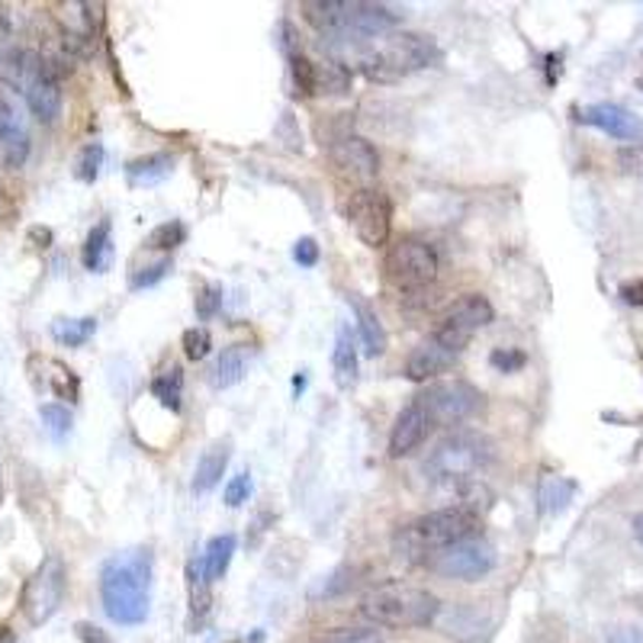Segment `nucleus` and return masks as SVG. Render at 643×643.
Masks as SVG:
<instances>
[{
    "label": "nucleus",
    "instance_id": "f257e3e1",
    "mask_svg": "<svg viewBox=\"0 0 643 643\" xmlns=\"http://www.w3.org/2000/svg\"><path fill=\"white\" fill-rule=\"evenodd\" d=\"M152 573H155V560L148 547L123 550L113 560H106L101 573V599L110 621L133 628L148 618Z\"/></svg>",
    "mask_w": 643,
    "mask_h": 643
},
{
    "label": "nucleus",
    "instance_id": "f03ea898",
    "mask_svg": "<svg viewBox=\"0 0 643 643\" xmlns=\"http://www.w3.org/2000/svg\"><path fill=\"white\" fill-rule=\"evenodd\" d=\"M479 525H483V515H476L474 508L460 506V502L438 508V511H428V515H422L412 525H406L396 535L393 550L403 563H428L444 547L476 538Z\"/></svg>",
    "mask_w": 643,
    "mask_h": 643
},
{
    "label": "nucleus",
    "instance_id": "7ed1b4c3",
    "mask_svg": "<svg viewBox=\"0 0 643 643\" xmlns=\"http://www.w3.org/2000/svg\"><path fill=\"white\" fill-rule=\"evenodd\" d=\"M303 13L319 33L332 39H373L393 33L403 23L393 7L371 0H309Z\"/></svg>",
    "mask_w": 643,
    "mask_h": 643
},
{
    "label": "nucleus",
    "instance_id": "20e7f679",
    "mask_svg": "<svg viewBox=\"0 0 643 643\" xmlns=\"http://www.w3.org/2000/svg\"><path fill=\"white\" fill-rule=\"evenodd\" d=\"M361 614L371 621L373 628H428L440 614V599L428 589L406 585V582H386L371 589L361 599Z\"/></svg>",
    "mask_w": 643,
    "mask_h": 643
},
{
    "label": "nucleus",
    "instance_id": "39448f33",
    "mask_svg": "<svg viewBox=\"0 0 643 643\" xmlns=\"http://www.w3.org/2000/svg\"><path fill=\"white\" fill-rule=\"evenodd\" d=\"M496 447L492 440L479 432H454L440 438L425 460V474L432 483L447 486V489H464L470 483H479V474L492 464Z\"/></svg>",
    "mask_w": 643,
    "mask_h": 643
},
{
    "label": "nucleus",
    "instance_id": "423d86ee",
    "mask_svg": "<svg viewBox=\"0 0 643 643\" xmlns=\"http://www.w3.org/2000/svg\"><path fill=\"white\" fill-rule=\"evenodd\" d=\"M438 59L440 52L435 39L422 33H396L390 35L383 45H376L373 52H367L361 59V69L376 84H393V81H403L415 71L435 65Z\"/></svg>",
    "mask_w": 643,
    "mask_h": 643
},
{
    "label": "nucleus",
    "instance_id": "0eeeda50",
    "mask_svg": "<svg viewBox=\"0 0 643 643\" xmlns=\"http://www.w3.org/2000/svg\"><path fill=\"white\" fill-rule=\"evenodd\" d=\"M383 271H386V280L396 290L415 293V290H425V287H432L438 280L440 258L432 241L406 236L390 245L386 261H383Z\"/></svg>",
    "mask_w": 643,
    "mask_h": 643
},
{
    "label": "nucleus",
    "instance_id": "6e6552de",
    "mask_svg": "<svg viewBox=\"0 0 643 643\" xmlns=\"http://www.w3.org/2000/svg\"><path fill=\"white\" fill-rule=\"evenodd\" d=\"M65 589H69L65 560H62L59 553H49V557L35 567V573L27 579L23 595H20V609L27 614V621H30L33 628L45 624L55 611L62 609Z\"/></svg>",
    "mask_w": 643,
    "mask_h": 643
},
{
    "label": "nucleus",
    "instance_id": "1a4fd4ad",
    "mask_svg": "<svg viewBox=\"0 0 643 643\" xmlns=\"http://www.w3.org/2000/svg\"><path fill=\"white\" fill-rule=\"evenodd\" d=\"M348 226L354 229V236L361 238L367 248H380L390 241L393 232V204L383 190L376 187H361L351 194V200L344 206Z\"/></svg>",
    "mask_w": 643,
    "mask_h": 643
},
{
    "label": "nucleus",
    "instance_id": "9d476101",
    "mask_svg": "<svg viewBox=\"0 0 643 643\" xmlns=\"http://www.w3.org/2000/svg\"><path fill=\"white\" fill-rule=\"evenodd\" d=\"M428 567L435 573L447 575V579H464V582H476L483 575H489L496 570V547L486 538H467L460 543L444 547L440 553H435L428 560Z\"/></svg>",
    "mask_w": 643,
    "mask_h": 643
},
{
    "label": "nucleus",
    "instance_id": "9b49d317",
    "mask_svg": "<svg viewBox=\"0 0 643 643\" xmlns=\"http://www.w3.org/2000/svg\"><path fill=\"white\" fill-rule=\"evenodd\" d=\"M496 319V309L492 303L486 300V297H479V293H467V297H460L457 303L450 305L447 312H444V319H440L438 332H435V339L440 344H447L450 351H464L479 329H486L489 322Z\"/></svg>",
    "mask_w": 643,
    "mask_h": 643
},
{
    "label": "nucleus",
    "instance_id": "f8f14e48",
    "mask_svg": "<svg viewBox=\"0 0 643 643\" xmlns=\"http://www.w3.org/2000/svg\"><path fill=\"white\" fill-rule=\"evenodd\" d=\"M418 400L425 403V408H428V415H432L435 425L464 422V418H470L476 408L483 406L479 390L470 386V383H464V380L435 383V386H428V393H422Z\"/></svg>",
    "mask_w": 643,
    "mask_h": 643
},
{
    "label": "nucleus",
    "instance_id": "ddd939ff",
    "mask_svg": "<svg viewBox=\"0 0 643 643\" xmlns=\"http://www.w3.org/2000/svg\"><path fill=\"white\" fill-rule=\"evenodd\" d=\"M45 74H55V71L33 49H17V45L0 49V84L17 91L20 97H27Z\"/></svg>",
    "mask_w": 643,
    "mask_h": 643
},
{
    "label": "nucleus",
    "instance_id": "4468645a",
    "mask_svg": "<svg viewBox=\"0 0 643 643\" xmlns=\"http://www.w3.org/2000/svg\"><path fill=\"white\" fill-rule=\"evenodd\" d=\"M332 162L344 177L357 180L361 187H367L380 174V152L364 136L335 138L332 142Z\"/></svg>",
    "mask_w": 643,
    "mask_h": 643
},
{
    "label": "nucleus",
    "instance_id": "2eb2a0df",
    "mask_svg": "<svg viewBox=\"0 0 643 643\" xmlns=\"http://www.w3.org/2000/svg\"><path fill=\"white\" fill-rule=\"evenodd\" d=\"M435 422L428 415L425 403L415 396L393 422V432H390V457H408L412 450H418L425 438L432 435Z\"/></svg>",
    "mask_w": 643,
    "mask_h": 643
},
{
    "label": "nucleus",
    "instance_id": "dca6fc26",
    "mask_svg": "<svg viewBox=\"0 0 643 643\" xmlns=\"http://www.w3.org/2000/svg\"><path fill=\"white\" fill-rule=\"evenodd\" d=\"M582 123L602 129L605 136L618 138V142H637L643 138V120L637 113H631L621 103H592L579 113Z\"/></svg>",
    "mask_w": 643,
    "mask_h": 643
},
{
    "label": "nucleus",
    "instance_id": "f3484780",
    "mask_svg": "<svg viewBox=\"0 0 643 643\" xmlns=\"http://www.w3.org/2000/svg\"><path fill=\"white\" fill-rule=\"evenodd\" d=\"M30 158V133L23 116L13 110V103L0 97V165L7 170H17Z\"/></svg>",
    "mask_w": 643,
    "mask_h": 643
},
{
    "label": "nucleus",
    "instance_id": "a211bd4d",
    "mask_svg": "<svg viewBox=\"0 0 643 643\" xmlns=\"http://www.w3.org/2000/svg\"><path fill=\"white\" fill-rule=\"evenodd\" d=\"M457 351H450L447 344H440L435 335L432 339H425L412 354H408L406 361V376L412 383H425V380H435L444 371H450L454 364H457Z\"/></svg>",
    "mask_w": 643,
    "mask_h": 643
},
{
    "label": "nucleus",
    "instance_id": "6ab92c4d",
    "mask_svg": "<svg viewBox=\"0 0 643 643\" xmlns=\"http://www.w3.org/2000/svg\"><path fill=\"white\" fill-rule=\"evenodd\" d=\"M30 376H33V383L39 390H49L59 400L77 403V396H81L77 373L71 371L69 364L55 361V357H30Z\"/></svg>",
    "mask_w": 643,
    "mask_h": 643
},
{
    "label": "nucleus",
    "instance_id": "aec40b11",
    "mask_svg": "<svg viewBox=\"0 0 643 643\" xmlns=\"http://www.w3.org/2000/svg\"><path fill=\"white\" fill-rule=\"evenodd\" d=\"M229 457H232V440H216V444H209L204 454H200V460H197V474H194V492H209L222 474H226V467H229Z\"/></svg>",
    "mask_w": 643,
    "mask_h": 643
},
{
    "label": "nucleus",
    "instance_id": "412c9836",
    "mask_svg": "<svg viewBox=\"0 0 643 643\" xmlns=\"http://www.w3.org/2000/svg\"><path fill=\"white\" fill-rule=\"evenodd\" d=\"M312 94L319 97H344L351 94V69L339 59L312 62Z\"/></svg>",
    "mask_w": 643,
    "mask_h": 643
},
{
    "label": "nucleus",
    "instance_id": "4be33fe9",
    "mask_svg": "<svg viewBox=\"0 0 643 643\" xmlns=\"http://www.w3.org/2000/svg\"><path fill=\"white\" fill-rule=\"evenodd\" d=\"M187 602H190V628L197 631L212 609V582L204 573V560L187 563Z\"/></svg>",
    "mask_w": 643,
    "mask_h": 643
},
{
    "label": "nucleus",
    "instance_id": "5701e85b",
    "mask_svg": "<svg viewBox=\"0 0 643 643\" xmlns=\"http://www.w3.org/2000/svg\"><path fill=\"white\" fill-rule=\"evenodd\" d=\"M348 305L354 309V319H357V332H361V341H364V351L367 357H380L386 351V329L376 315V309L364 303L361 297H348Z\"/></svg>",
    "mask_w": 643,
    "mask_h": 643
},
{
    "label": "nucleus",
    "instance_id": "b1692460",
    "mask_svg": "<svg viewBox=\"0 0 643 643\" xmlns=\"http://www.w3.org/2000/svg\"><path fill=\"white\" fill-rule=\"evenodd\" d=\"M126 174H129L133 187H155L174 174V158L168 152H152V155H142L136 162H129Z\"/></svg>",
    "mask_w": 643,
    "mask_h": 643
},
{
    "label": "nucleus",
    "instance_id": "393cba45",
    "mask_svg": "<svg viewBox=\"0 0 643 643\" xmlns=\"http://www.w3.org/2000/svg\"><path fill=\"white\" fill-rule=\"evenodd\" d=\"M81 258H84V268L91 273H103L110 268V261H113V226H110V219H101L91 229Z\"/></svg>",
    "mask_w": 643,
    "mask_h": 643
},
{
    "label": "nucleus",
    "instance_id": "a878e982",
    "mask_svg": "<svg viewBox=\"0 0 643 643\" xmlns=\"http://www.w3.org/2000/svg\"><path fill=\"white\" fill-rule=\"evenodd\" d=\"M332 371L339 390H351L357 383V344L348 329H339L335 335V351H332Z\"/></svg>",
    "mask_w": 643,
    "mask_h": 643
},
{
    "label": "nucleus",
    "instance_id": "bb28decb",
    "mask_svg": "<svg viewBox=\"0 0 643 643\" xmlns=\"http://www.w3.org/2000/svg\"><path fill=\"white\" fill-rule=\"evenodd\" d=\"M236 535H216L212 541L206 543L204 550V573L209 582H216V579H222V575L229 573V563H232V557H236Z\"/></svg>",
    "mask_w": 643,
    "mask_h": 643
},
{
    "label": "nucleus",
    "instance_id": "cd10ccee",
    "mask_svg": "<svg viewBox=\"0 0 643 643\" xmlns=\"http://www.w3.org/2000/svg\"><path fill=\"white\" fill-rule=\"evenodd\" d=\"M245 364H248V348L245 344H232V348H226L222 354H219V361H216V367H212V386L216 390H229V386H236L238 380L245 376Z\"/></svg>",
    "mask_w": 643,
    "mask_h": 643
},
{
    "label": "nucleus",
    "instance_id": "c85d7f7f",
    "mask_svg": "<svg viewBox=\"0 0 643 643\" xmlns=\"http://www.w3.org/2000/svg\"><path fill=\"white\" fill-rule=\"evenodd\" d=\"M575 483L567 476H543L541 489H538V502H541L543 515H560L563 508L573 502Z\"/></svg>",
    "mask_w": 643,
    "mask_h": 643
},
{
    "label": "nucleus",
    "instance_id": "c756f323",
    "mask_svg": "<svg viewBox=\"0 0 643 643\" xmlns=\"http://www.w3.org/2000/svg\"><path fill=\"white\" fill-rule=\"evenodd\" d=\"M152 396L170 412H180V400H184V371L177 364H170L152 380Z\"/></svg>",
    "mask_w": 643,
    "mask_h": 643
},
{
    "label": "nucleus",
    "instance_id": "7c9ffc66",
    "mask_svg": "<svg viewBox=\"0 0 643 643\" xmlns=\"http://www.w3.org/2000/svg\"><path fill=\"white\" fill-rule=\"evenodd\" d=\"M97 332V319L94 315H84V319H55L52 322V339L59 344H69V348H81L94 339Z\"/></svg>",
    "mask_w": 643,
    "mask_h": 643
},
{
    "label": "nucleus",
    "instance_id": "2f4dec72",
    "mask_svg": "<svg viewBox=\"0 0 643 643\" xmlns=\"http://www.w3.org/2000/svg\"><path fill=\"white\" fill-rule=\"evenodd\" d=\"M184 238H187L184 222H180V219H170V222H162V226H155V229L148 232L145 248H152V251H174L177 245H184Z\"/></svg>",
    "mask_w": 643,
    "mask_h": 643
},
{
    "label": "nucleus",
    "instance_id": "473e14b6",
    "mask_svg": "<svg viewBox=\"0 0 643 643\" xmlns=\"http://www.w3.org/2000/svg\"><path fill=\"white\" fill-rule=\"evenodd\" d=\"M103 158H106V152H103L101 142H87V145L81 148L77 162H74V177L84 180V184H94V180L101 177Z\"/></svg>",
    "mask_w": 643,
    "mask_h": 643
},
{
    "label": "nucleus",
    "instance_id": "72a5a7b5",
    "mask_svg": "<svg viewBox=\"0 0 643 643\" xmlns=\"http://www.w3.org/2000/svg\"><path fill=\"white\" fill-rule=\"evenodd\" d=\"M39 418L45 422V432H49L52 438L55 440L69 438L71 432L69 406H62V403H45V406L39 408Z\"/></svg>",
    "mask_w": 643,
    "mask_h": 643
},
{
    "label": "nucleus",
    "instance_id": "f704fd0d",
    "mask_svg": "<svg viewBox=\"0 0 643 643\" xmlns=\"http://www.w3.org/2000/svg\"><path fill=\"white\" fill-rule=\"evenodd\" d=\"M212 351V335H209V329H187L184 332V354H187V361H204L206 354Z\"/></svg>",
    "mask_w": 643,
    "mask_h": 643
},
{
    "label": "nucleus",
    "instance_id": "c9c22d12",
    "mask_svg": "<svg viewBox=\"0 0 643 643\" xmlns=\"http://www.w3.org/2000/svg\"><path fill=\"white\" fill-rule=\"evenodd\" d=\"M170 271V261L168 258H162V261H155V265H148V268H138L133 277H129V287L133 290H148V287H155V283H162Z\"/></svg>",
    "mask_w": 643,
    "mask_h": 643
},
{
    "label": "nucleus",
    "instance_id": "e433bc0d",
    "mask_svg": "<svg viewBox=\"0 0 643 643\" xmlns=\"http://www.w3.org/2000/svg\"><path fill=\"white\" fill-rule=\"evenodd\" d=\"M376 634L371 628H339V631H325L312 643H373Z\"/></svg>",
    "mask_w": 643,
    "mask_h": 643
},
{
    "label": "nucleus",
    "instance_id": "4c0bfd02",
    "mask_svg": "<svg viewBox=\"0 0 643 643\" xmlns=\"http://www.w3.org/2000/svg\"><path fill=\"white\" fill-rule=\"evenodd\" d=\"M489 364H492L499 373H515L528 364V357H525V351H518V348H496V351L489 354Z\"/></svg>",
    "mask_w": 643,
    "mask_h": 643
},
{
    "label": "nucleus",
    "instance_id": "58836bf2",
    "mask_svg": "<svg viewBox=\"0 0 643 643\" xmlns=\"http://www.w3.org/2000/svg\"><path fill=\"white\" fill-rule=\"evenodd\" d=\"M226 506L229 508H238L248 502V496H251V474L248 470H241V474H236L229 483H226Z\"/></svg>",
    "mask_w": 643,
    "mask_h": 643
},
{
    "label": "nucleus",
    "instance_id": "ea45409f",
    "mask_svg": "<svg viewBox=\"0 0 643 643\" xmlns=\"http://www.w3.org/2000/svg\"><path fill=\"white\" fill-rule=\"evenodd\" d=\"M219 309H222V287L204 283V287L197 290V315H200V319H212Z\"/></svg>",
    "mask_w": 643,
    "mask_h": 643
},
{
    "label": "nucleus",
    "instance_id": "a19ab883",
    "mask_svg": "<svg viewBox=\"0 0 643 643\" xmlns=\"http://www.w3.org/2000/svg\"><path fill=\"white\" fill-rule=\"evenodd\" d=\"M290 71H293V84H297V94L312 97V62L305 55H290Z\"/></svg>",
    "mask_w": 643,
    "mask_h": 643
},
{
    "label": "nucleus",
    "instance_id": "79ce46f5",
    "mask_svg": "<svg viewBox=\"0 0 643 643\" xmlns=\"http://www.w3.org/2000/svg\"><path fill=\"white\" fill-rule=\"evenodd\" d=\"M618 165L624 174H634V177H643V142L637 145H624L618 152Z\"/></svg>",
    "mask_w": 643,
    "mask_h": 643
},
{
    "label": "nucleus",
    "instance_id": "37998d69",
    "mask_svg": "<svg viewBox=\"0 0 643 643\" xmlns=\"http://www.w3.org/2000/svg\"><path fill=\"white\" fill-rule=\"evenodd\" d=\"M293 261H297L300 268H315V265H319V245H315V238L305 236L293 245Z\"/></svg>",
    "mask_w": 643,
    "mask_h": 643
},
{
    "label": "nucleus",
    "instance_id": "c03bdc74",
    "mask_svg": "<svg viewBox=\"0 0 643 643\" xmlns=\"http://www.w3.org/2000/svg\"><path fill=\"white\" fill-rule=\"evenodd\" d=\"M348 575V570H339V573H332L325 582H322V589H312V599H329V595H339L341 589H348L351 585V579H344Z\"/></svg>",
    "mask_w": 643,
    "mask_h": 643
},
{
    "label": "nucleus",
    "instance_id": "a18cd8bd",
    "mask_svg": "<svg viewBox=\"0 0 643 643\" xmlns=\"http://www.w3.org/2000/svg\"><path fill=\"white\" fill-rule=\"evenodd\" d=\"M77 637H81V643H116L103 628L91 624V621H81L77 624Z\"/></svg>",
    "mask_w": 643,
    "mask_h": 643
},
{
    "label": "nucleus",
    "instance_id": "49530a36",
    "mask_svg": "<svg viewBox=\"0 0 643 643\" xmlns=\"http://www.w3.org/2000/svg\"><path fill=\"white\" fill-rule=\"evenodd\" d=\"M621 300L628 305H643V277L628 280V283L621 287Z\"/></svg>",
    "mask_w": 643,
    "mask_h": 643
},
{
    "label": "nucleus",
    "instance_id": "de8ad7c7",
    "mask_svg": "<svg viewBox=\"0 0 643 643\" xmlns=\"http://www.w3.org/2000/svg\"><path fill=\"white\" fill-rule=\"evenodd\" d=\"M609 643H643V631H637V628H611Z\"/></svg>",
    "mask_w": 643,
    "mask_h": 643
},
{
    "label": "nucleus",
    "instance_id": "09e8293b",
    "mask_svg": "<svg viewBox=\"0 0 643 643\" xmlns=\"http://www.w3.org/2000/svg\"><path fill=\"white\" fill-rule=\"evenodd\" d=\"M631 528H634V538L643 543V511L641 515H634V521H631Z\"/></svg>",
    "mask_w": 643,
    "mask_h": 643
},
{
    "label": "nucleus",
    "instance_id": "8fccbe9b",
    "mask_svg": "<svg viewBox=\"0 0 643 643\" xmlns=\"http://www.w3.org/2000/svg\"><path fill=\"white\" fill-rule=\"evenodd\" d=\"M0 643H17V641H13V634H10V631H3V628H0Z\"/></svg>",
    "mask_w": 643,
    "mask_h": 643
},
{
    "label": "nucleus",
    "instance_id": "3c124183",
    "mask_svg": "<svg viewBox=\"0 0 643 643\" xmlns=\"http://www.w3.org/2000/svg\"><path fill=\"white\" fill-rule=\"evenodd\" d=\"M226 643H248V641H238V637H236V641H226Z\"/></svg>",
    "mask_w": 643,
    "mask_h": 643
},
{
    "label": "nucleus",
    "instance_id": "603ef678",
    "mask_svg": "<svg viewBox=\"0 0 643 643\" xmlns=\"http://www.w3.org/2000/svg\"><path fill=\"white\" fill-rule=\"evenodd\" d=\"M0 499H3V489H0Z\"/></svg>",
    "mask_w": 643,
    "mask_h": 643
},
{
    "label": "nucleus",
    "instance_id": "864d4df0",
    "mask_svg": "<svg viewBox=\"0 0 643 643\" xmlns=\"http://www.w3.org/2000/svg\"><path fill=\"white\" fill-rule=\"evenodd\" d=\"M373 643H383V641H373Z\"/></svg>",
    "mask_w": 643,
    "mask_h": 643
}]
</instances>
